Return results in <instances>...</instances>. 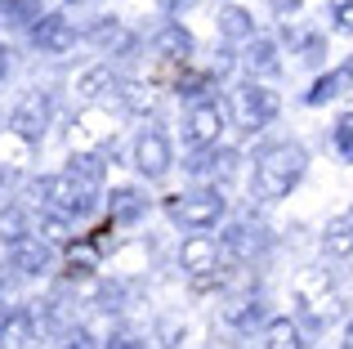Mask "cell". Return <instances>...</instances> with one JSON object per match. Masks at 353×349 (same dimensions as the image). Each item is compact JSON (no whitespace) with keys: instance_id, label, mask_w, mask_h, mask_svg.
Listing matches in <instances>:
<instances>
[{"instance_id":"1","label":"cell","mask_w":353,"mask_h":349,"mask_svg":"<svg viewBox=\"0 0 353 349\" xmlns=\"http://www.w3.org/2000/svg\"><path fill=\"white\" fill-rule=\"evenodd\" d=\"M304 170V148L300 143H273L255 157V174H250V192L259 201H277L291 192V183Z\"/></svg>"},{"instance_id":"2","label":"cell","mask_w":353,"mask_h":349,"mask_svg":"<svg viewBox=\"0 0 353 349\" xmlns=\"http://www.w3.org/2000/svg\"><path fill=\"white\" fill-rule=\"evenodd\" d=\"M32 197H41V210H54L63 219H85L94 210V188L77 183L72 174H45V179H36Z\"/></svg>"},{"instance_id":"3","label":"cell","mask_w":353,"mask_h":349,"mask_svg":"<svg viewBox=\"0 0 353 349\" xmlns=\"http://www.w3.org/2000/svg\"><path fill=\"white\" fill-rule=\"evenodd\" d=\"M45 126H50V99H45L41 90H27L5 117V130L14 134V139H23V143H41Z\"/></svg>"},{"instance_id":"4","label":"cell","mask_w":353,"mask_h":349,"mask_svg":"<svg viewBox=\"0 0 353 349\" xmlns=\"http://www.w3.org/2000/svg\"><path fill=\"white\" fill-rule=\"evenodd\" d=\"M165 210H170V219L174 224H183V228H215L219 224V215H224V197L219 192H210V188H201V192H188V197H170L165 201Z\"/></svg>"},{"instance_id":"5","label":"cell","mask_w":353,"mask_h":349,"mask_svg":"<svg viewBox=\"0 0 353 349\" xmlns=\"http://www.w3.org/2000/svg\"><path fill=\"white\" fill-rule=\"evenodd\" d=\"M233 108H237V121L246 126V130H259L264 121H273V117H277V94L250 81V86L233 90Z\"/></svg>"},{"instance_id":"6","label":"cell","mask_w":353,"mask_h":349,"mask_svg":"<svg viewBox=\"0 0 353 349\" xmlns=\"http://www.w3.org/2000/svg\"><path fill=\"white\" fill-rule=\"evenodd\" d=\"M183 134H188L192 148H210V143H219V134H224V112H219L215 99H201V103L188 108V117H183Z\"/></svg>"},{"instance_id":"7","label":"cell","mask_w":353,"mask_h":349,"mask_svg":"<svg viewBox=\"0 0 353 349\" xmlns=\"http://www.w3.org/2000/svg\"><path fill=\"white\" fill-rule=\"evenodd\" d=\"M50 260H54V251L36 233L14 242V246H5V264H9L14 278H41V273H50Z\"/></svg>"},{"instance_id":"8","label":"cell","mask_w":353,"mask_h":349,"mask_svg":"<svg viewBox=\"0 0 353 349\" xmlns=\"http://www.w3.org/2000/svg\"><path fill=\"white\" fill-rule=\"evenodd\" d=\"M134 166H139V174H148V179H161V174L174 166L170 139H165L161 130H143L134 139Z\"/></svg>"},{"instance_id":"9","label":"cell","mask_w":353,"mask_h":349,"mask_svg":"<svg viewBox=\"0 0 353 349\" xmlns=\"http://www.w3.org/2000/svg\"><path fill=\"white\" fill-rule=\"evenodd\" d=\"M27 36H32V45L41 54H68L72 45H77L72 23H63V18H54V14H41L32 27H27Z\"/></svg>"},{"instance_id":"10","label":"cell","mask_w":353,"mask_h":349,"mask_svg":"<svg viewBox=\"0 0 353 349\" xmlns=\"http://www.w3.org/2000/svg\"><path fill=\"white\" fill-rule=\"evenodd\" d=\"M179 264H183V273H192V278H210V273L219 269V242L215 237H183Z\"/></svg>"},{"instance_id":"11","label":"cell","mask_w":353,"mask_h":349,"mask_svg":"<svg viewBox=\"0 0 353 349\" xmlns=\"http://www.w3.org/2000/svg\"><path fill=\"white\" fill-rule=\"evenodd\" d=\"M32 233L41 237L50 251H63V246H72V237H77V228H72V219L54 215V210H36L32 219Z\"/></svg>"},{"instance_id":"12","label":"cell","mask_w":353,"mask_h":349,"mask_svg":"<svg viewBox=\"0 0 353 349\" xmlns=\"http://www.w3.org/2000/svg\"><path fill=\"white\" fill-rule=\"evenodd\" d=\"M23 237H32V210L18 201H0V251L23 242Z\"/></svg>"},{"instance_id":"13","label":"cell","mask_w":353,"mask_h":349,"mask_svg":"<svg viewBox=\"0 0 353 349\" xmlns=\"http://www.w3.org/2000/svg\"><path fill=\"white\" fill-rule=\"evenodd\" d=\"M32 318H27V305L18 309V305H9L5 314H0V349H23V345H32Z\"/></svg>"},{"instance_id":"14","label":"cell","mask_w":353,"mask_h":349,"mask_svg":"<svg viewBox=\"0 0 353 349\" xmlns=\"http://www.w3.org/2000/svg\"><path fill=\"white\" fill-rule=\"evenodd\" d=\"M117 103H121V112H130V117H148L157 108V94L143 81H117Z\"/></svg>"},{"instance_id":"15","label":"cell","mask_w":353,"mask_h":349,"mask_svg":"<svg viewBox=\"0 0 353 349\" xmlns=\"http://www.w3.org/2000/svg\"><path fill=\"white\" fill-rule=\"evenodd\" d=\"M117 90V77H112V63H94L77 77V94L81 99H99V94H112Z\"/></svg>"},{"instance_id":"16","label":"cell","mask_w":353,"mask_h":349,"mask_svg":"<svg viewBox=\"0 0 353 349\" xmlns=\"http://www.w3.org/2000/svg\"><path fill=\"white\" fill-rule=\"evenodd\" d=\"M108 206H112V219L130 224V219H139V215L148 210V201H143V192H139V188H112Z\"/></svg>"},{"instance_id":"17","label":"cell","mask_w":353,"mask_h":349,"mask_svg":"<svg viewBox=\"0 0 353 349\" xmlns=\"http://www.w3.org/2000/svg\"><path fill=\"white\" fill-rule=\"evenodd\" d=\"M63 174H72V179L85 183V188H99V183H103V157H94V152H77Z\"/></svg>"},{"instance_id":"18","label":"cell","mask_w":353,"mask_h":349,"mask_svg":"<svg viewBox=\"0 0 353 349\" xmlns=\"http://www.w3.org/2000/svg\"><path fill=\"white\" fill-rule=\"evenodd\" d=\"M264 349H300V327L291 323V318H273V323H264Z\"/></svg>"},{"instance_id":"19","label":"cell","mask_w":353,"mask_h":349,"mask_svg":"<svg viewBox=\"0 0 353 349\" xmlns=\"http://www.w3.org/2000/svg\"><path fill=\"white\" fill-rule=\"evenodd\" d=\"M219 32H224L228 41H255V23H250V14L237 9V5L219 9Z\"/></svg>"},{"instance_id":"20","label":"cell","mask_w":353,"mask_h":349,"mask_svg":"<svg viewBox=\"0 0 353 349\" xmlns=\"http://www.w3.org/2000/svg\"><path fill=\"white\" fill-rule=\"evenodd\" d=\"M157 50H161L165 54V59H183V54H188L192 50V41H188V32H183V27L179 23H165L161 27V32H157Z\"/></svg>"},{"instance_id":"21","label":"cell","mask_w":353,"mask_h":349,"mask_svg":"<svg viewBox=\"0 0 353 349\" xmlns=\"http://www.w3.org/2000/svg\"><path fill=\"white\" fill-rule=\"evenodd\" d=\"M246 68L255 77H277V50L268 41H250L246 45Z\"/></svg>"},{"instance_id":"22","label":"cell","mask_w":353,"mask_h":349,"mask_svg":"<svg viewBox=\"0 0 353 349\" xmlns=\"http://www.w3.org/2000/svg\"><path fill=\"white\" fill-rule=\"evenodd\" d=\"M90 41H94L99 50H125V45H130V32L117 23V18H103L99 27H90Z\"/></svg>"},{"instance_id":"23","label":"cell","mask_w":353,"mask_h":349,"mask_svg":"<svg viewBox=\"0 0 353 349\" xmlns=\"http://www.w3.org/2000/svg\"><path fill=\"white\" fill-rule=\"evenodd\" d=\"M322 242H327L331 255H349V251H353V215L336 219V224L327 228V237H322Z\"/></svg>"},{"instance_id":"24","label":"cell","mask_w":353,"mask_h":349,"mask_svg":"<svg viewBox=\"0 0 353 349\" xmlns=\"http://www.w3.org/2000/svg\"><path fill=\"white\" fill-rule=\"evenodd\" d=\"M0 18H5V23H14V27H32L41 14H36L32 0H0Z\"/></svg>"},{"instance_id":"25","label":"cell","mask_w":353,"mask_h":349,"mask_svg":"<svg viewBox=\"0 0 353 349\" xmlns=\"http://www.w3.org/2000/svg\"><path fill=\"white\" fill-rule=\"evenodd\" d=\"M59 349H94V336H90L85 332V327H63V332H59Z\"/></svg>"},{"instance_id":"26","label":"cell","mask_w":353,"mask_h":349,"mask_svg":"<svg viewBox=\"0 0 353 349\" xmlns=\"http://www.w3.org/2000/svg\"><path fill=\"white\" fill-rule=\"evenodd\" d=\"M90 273H94V251H81V255H72L68 260V278H90Z\"/></svg>"},{"instance_id":"27","label":"cell","mask_w":353,"mask_h":349,"mask_svg":"<svg viewBox=\"0 0 353 349\" xmlns=\"http://www.w3.org/2000/svg\"><path fill=\"white\" fill-rule=\"evenodd\" d=\"M179 336H183L179 323H161V345H165V349H174V341H179Z\"/></svg>"},{"instance_id":"28","label":"cell","mask_w":353,"mask_h":349,"mask_svg":"<svg viewBox=\"0 0 353 349\" xmlns=\"http://www.w3.org/2000/svg\"><path fill=\"white\" fill-rule=\"evenodd\" d=\"M9 72H14V50H9V45H0V81H5Z\"/></svg>"},{"instance_id":"29","label":"cell","mask_w":353,"mask_h":349,"mask_svg":"<svg viewBox=\"0 0 353 349\" xmlns=\"http://www.w3.org/2000/svg\"><path fill=\"white\" fill-rule=\"evenodd\" d=\"M5 309H9V278L0 273V314H5Z\"/></svg>"},{"instance_id":"30","label":"cell","mask_w":353,"mask_h":349,"mask_svg":"<svg viewBox=\"0 0 353 349\" xmlns=\"http://www.w3.org/2000/svg\"><path fill=\"white\" fill-rule=\"evenodd\" d=\"M108 349H139V341H134V336H117V341L108 345Z\"/></svg>"},{"instance_id":"31","label":"cell","mask_w":353,"mask_h":349,"mask_svg":"<svg viewBox=\"0 0 353 349\" xmlns=\"http://www.w3.org/2000/svg\"><path fill=\"white\" fill-rule=\"evenodd\" d=\"M161 5H165V9H170V14H183V9H188V5H192V0H161Z\"/></svg>"},{"instance_id":"32","label":"cell","mask_w":353,"mask_h":349,"mask_svg":"<svg viewBox=\"0 0 353 349\" xmlns=\"http://www.w3.org/2000/svg\"><path fill=\"white\" fill-rule=\"evenodd\" d=\"M5 183H9V170L0 166V201H5Z\"/></svg>"},{"instance_id":"33","label":"cell","mask_w":353,"mask_h":349,"mask_svg":"<svg viewBox=\"0 0 353 349\" xmlns=\"http://www.w3.org/2000/svg\"><path fill=\"white\" fill-rule=\"evenodd\" d=\"M349 349H353V327H349Z\"/></svg>"}]
</instances>
